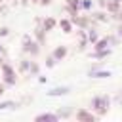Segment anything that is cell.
Instances as JSON below:
<instances>
[{
	"instance_id": "6da1fadb",
	"label": "cell",
	"mask_w": 122,
	"mask_h": 122,
	"mask_svg": "<svg viewBox=\"0 0 122 122\" xmlns=\"http://www.w3.org/2000/svg\"><path fill=\"white\" fill-rule=\"evenodd\" d=\"M109 107H111V97L109 95H97V97L92 99V109L97 112V116L107 114Z\"/></svg>"
},
{
	"instance_id": "7a4b0ae2",
	"label": "cell",
	"mask_w": 122,
	"mask_h": 122,
	"mask_svg": "<svg viewBox=\"0 0 122 122\" xmlns=\"http://www.w3.org/2000/svg\"><path fill=\"white\" fill-rule=\"evenodd\" d=\"M23 51H25V53H30V55H38V53H40V44H38V40H32L30 34H25V36H23Z\"/></svg>"
},
{
	"instance_id": "3957f363",
	"label": "cell",
	"mask_w": 122,
	"mask_h": 122,
	"mask_svg": "<svg viewBox=\"0 0 122 122\" xmlns=\"http://www.w3.org/2000/svg\"><path fill=\"white\" fill-rule=\"evenodd\" d=\"M2 74H4V84L6 86H15L17 76H15V71L8 63H2Z\"/></svg>"
},
{
	"instance_id": "277c9868",
	"label": "cell",
	"mask_w": 122,
	"mask_h": 122,
	"mask_svg": "<svg viewBox=\"0 0 122 122\" xmlns=\"http://www.w3.org/2000/svg\"><path fill=\"white\" fill-rule=\"evenodd\" d=\"M76 120L78 122H95V114H92L86 109H78L76 111Z\"/></svg>"
},
{
	"instance_id": "5b68a950",
	"label": "cell",
	"mask_w": 122,
	"mask_h": 122,
	"mask_svg": "<svg viewBox=\"0 0 122 122\" xmlns=\"http://www.w3.org/2000/svg\"><path fill=\"white\" fill-rule=\"evenodd\" d=\"M67 93H71V88H67V86H57V88H51L50 92H46L48 97H61Z\"/></svg>"
},
{
	"instance_id": "8992f818",
	"label": "cell",
	"mask_w": 122,
	"mask_h": 122,
	"mask_svg": "<svg viewBox=\"0 0 122 122\" xmlns=\"http://www.w3.org/2000/svg\"><path fill=\"white\" fill-rule=\"evenodd\" d=\"M72 25L80 27V29H90V17H82V15H72L71 17Z\"/></svg>"
},
{
	"instance_id": "52a82bcc",
	"label": "cell",
	"mask_w": 122,
	"mask_h": 122,
	"mask_svg": "<svg viewBox=\"0 0 122 122\" xmlns=\"http://www.w3.org/2000/svg\"><path fill=\"white\" fill-rule=\"evenodd\" d=\"M88 76L90 78H109V76H112V72L111 71H103V69H90V72H88Z\"/></svg>"
},
{
	"instance_id": "ba28073f",
	"label": "cell",
	"mask_w": 122,
	"mask_h": 122,
	"mask_svg": "<svg viewBox=\"0 0 122 122\" xmlns=\"http://www.w3.org/2000/svg\"><path fill=\"white\" fill-rule=\"evenodd\" d=\"M57 120H59V114H53V112H42L34 116V122H57Z\"/></svg>"
},
{
	"instance_id": "9c48e42d",
	"label": "cell",
	"mask_w": 122,
	"mask_h": 122,
	"mask_svg": "<svg viewBox=\"0 0 122 122\" xmlns=\"http://www.w3.org/2000/svg\"><path fill=\"white\" fill-rule=\"evenodd\" d=\"M57 25L61 27V30H63L65 34H69V32H72V21H71V19H61V21H59Z\"/></svg>"
},
{
	"instance_id": "30bf717a",
	"label": "cell",
	"mask_w": 122,
	"mask_h": 122,
	"mask_svg": "<svg viewBox=\"0 0 122 122\" xmlns=\"http://www.w3.org/2000/svg\"><path fill=\"white\" fill-rule=\"evenodd\" d=\"M109 55H111V48H105V50H93V53H92L93 59H105V57H109Z\"/></svg>"
},
{
	"instance_id": "8fae6325",
	"label": "cell",
	"mask_w": 122,
	"mask_h": 122,
	"mask_svg": "<svg viewBox=\"0 0 122 122\" xmlns=\"http://www.w3.org/2000/svg\"><path fill=\"white\" fill-rule=\"evenodd\" d=\"M34 36H36L38 44L42 46V44L46 42V30H44V27H36V29H34Z\"/></svg>"
},
{
	"instance_id": "7c38bea8",
	"label": "cell",
	"mask_w": 122,
	"mask_h": 122,
	"mask_svg": "<svg viewBox=\"0 0 122 122\" xmlns=\"http://www.w3.org/2000/svg\"><path fill=\"white\" fill-rule=\"evenodd\" d=\"M51 55H53L57 61H61V59L67 55V46H57V48L53 50V53H51Z\"/></svg>"
},
{
	"instance_id": "4fadbf2b",
	"label": "cell",
	"mask_w": 122,
	"mask_h": 122,
	"mask_svg": "<svg viewBox=\"0 0 122 122\" xmlns=\"http://www.w3.org/2000/svg\"><path fill=\"white\" fill-rule=\"evenodd\" d=\"M55 25H57V21L53 19V17H46L44 21H42V27H44V30L48 32V30H51V29H55Z\"/></svg>"
},
{
	"instance_id": "5bb4252c",
	"label": "cell",
	"mask_w": 122,
	"mask_h": 122,
	"mask_svg": "<svg viewBox=\"0 0 122 122\" xmlns=\"http://www.w3.org/2000/svg\"><path fill=\"white\" fill-rule=\"evenodd\" d=\"M86 32H88V42L93 46V44L99 40V36H97V30H95V29H86Z\"/></svg>"
},
{
	"instance_id": "9a60e30c",
	"label": "cell",
	"mask_w": 122,
	"mask_h": 122,
	"mask_svg": "<svg viewBox=\"0 0 122 122\" xmlns=\"http://www.w3.org/2000/svg\"><path fill=\"white\" fill-rule=\"evenodd\" d=\"M109 44H111V42H109V36H107V38H99V40L93 44V50H105V48H109Z\"/></svg>"
},
{
	"instance_id": "2e32d148",
	"label": "cell",
	"mask_w": 122,
	"mask_h": 122,
	"mask_svg": "<svg viewBox=\"0 0 122 122\" xmlns=\"http://www.w3.org/2000/svg\"><path fill=\"white\" fill-rule=\"evenodd\" d=\"M120 6H122L120 2H107V4H105L107 11H111V13H116V11L120 10Z\"/></svg>"
},
{
	"instance_id": "e0dca14e",
	"label": "cell",
	"mask_w": 122,
	"mask_h": 122,
	"mask_svg": "<svg viewBox=\"0 0 122 122\" xmlns=\"http://www.w3.org/2000/svg\"><path fill=\"white\" fill-rule=\"evenodd\" d=\"M19 105L15 101H2L0 103V111H8V109H17Z\"/></svg>"
},
{
	"instance_id": "ac0fdd59",
	"label": "cell",
	"mask_w": 122,
	"mask_h": 122,
	"mask_svg": "<svg viewBox=\"0 0 122 122\" xmlns=\"http://www.w3.org/2000/svg\"><path fill=\"white\" fill-rule=\"evenodd\" d=\"M67 6L74 8L76 11H80V8H82V0H67Z\"/></svg>"
},
{
	"instance_id": "d6986e66",
	"label": "cell",
	"mask_w": 122,
	"mask_h": 122,
	"mask_svg": "<svg viewBox=\"0 0 122 122\" xmlns=\"http://www.w3.org/2000/svg\"><path fill=\"white\" fill-rule=\"evenodd\" d=\"M19 71H21V72H27V71H30V61L23 59V61L19 63Z\"/></svg>"
},
{
	"instance_id": "ffe728a7",
	"label": "cell",
	"mask_w": 122,
	"mask_h": 122,
	"mask_svg": "<svg viewBox=\"0 0 122 122\" xmlns=\"http://www.w3.org/2000/svg\"><path fill=\"white\" fill-rule=\"evenodd\" d=\"M93 17H95L97 21H103V23H107V21H109V17H107L103 11H97V13H93Z\"/></svg>"
},
{
	"instance_id": "44dd1931",
	"label": "cell",
	"mask_w": 122,
	"mask_h": 122,
	"mask_svg": "<svg viewBox=\"0 0 122 122\" xmlns=\"http://www.w3.org/2000/svg\"><path fill=\"white\" fill-rule=\"evenodd\" d=\"M55 63H57V59H55L53 55H50V57L46 59V67H48V69H51V67H55Z\"/></svg>"
},
{
	"instance_id": "7402d4cb",
	"label": "cell",
	"mask_w": 122,
	"mask_h": 122,
	"mask_svg": "<svg viewBox=\"0 0 122 122\" xmlns=\"http://www.w3.org/2000/svg\"><path fill=\"white\" fill-rule=\"evenodd\" d=\"M92 0H82V10H92Z\"/></svg>"
},
{
	"instance_id": "603a6c76",
	"label": "cell",
	"mask_w": 122,
	"mask_h": 122,
	"mask_svg": "<svg viewBox=\"0 0 122 122\" xmlns=\"http://www.w3.org/2000/svg\"><path fill=\"white\" fill-rule=\"evenodd\" d=\"M30 74H38V65L36 63H30V71H29Z\"/></svg>"
},
{
	"instance_id": "cb8c5ba5",
	"label": "cell",
	"mask_w": 122,
	"mask_h": 122,
	"mask_svg": "<svg viewBox=\"0 0 122 122\" xmlns=\"http://www.w3.org/2000/svg\"><path fill=\"white\" fill-rule=\"evenodd\" d=\"M57 114H59V116H69V114H71V111H69V109H63V111L59 109V112H57Z\"/></svg>"
},
{
	"instance_id": "d4e9b609",
	"label": "cell",
	"mask_w": 122,
	"mask_h": 122,
	"mask_svg": "<svg viewBox=\"0 0 122 122\" xmlns=\"http://www.w3.org/2000/svg\"><path fill=\"white\" fill-rule=\"evenodd\" d=\"M112 17H114V19H118V21L122 23V10H118V11H116V13L112 15Z\"/></svg>"
},
{
	"instance_id": "484cf974",
	"label": "cell",
	"mask_w": 122,
	"mask_h": 122,
	"mask_svg": "<svg viewBox=\"0 0 122 122\" xmlns=\"http://www.w3.org/2000/svg\"><path fill=\"white\" fill-rule=\"evenodd\" d=\"M107 2H120V4H122V0H99L101 8H105V4H107Z\"/></svg>"
},
{
	"instance_id": "4316f807",
	"label": "cell",
	"mask_w": 122,
	"mask_h": 122,
	"mask_svg": "<svg viewBox=\"0 0 122 122\" xmlns=\"http://www.w3.org/2000/svg\"><path fill=\"white\" fill-rule=\"evenodd\" d=\"M8 32H10V29H6V27H2V29H0V36H6Z\"/></svg>"
},
{
	"instance_id": "83f0119b",
	"label": "cell",
	"mask_w": 122,
	"mask_h": 122,
	"mask_svg": "<svg viewBox=\"0 0 122 122\" xmlns=\"http://www.w3.org/2000/svg\"><path fill=\"white\" fill-rule=\"evenodd\" d=\"M38 4H40V6H48V4H51V0H40Z\"/></svg>"
},
{
	"instance_id": "f1b7e54d",
	"label": "cell",
	"mask_w": 122,
	"mask_h": 122,
	"mask_svg": "<svg viewBox=\"0 0 122 122\" xmlns=\"http://www.w3.org/2000/svg\"><path fill=\"white\" fill-rule=\"evenodd\" d=\"M4 92H6V84H4V82H0V95H2Z\"/></svg>"
},
{
	"instance_id": "f546056e",
	"label": "cell",
	"mask_w": 122,
	"mask_h": 122,
	"mask_svg": "<svg viewBox=\"0 0 122 122\" xmlns=\"http://www.w3.org/2000/svg\"><path fill=\"white\" fill-rule=\"evenodd\" d=\"M46 80H48L46 76H38V82H40V84H46Z\"/></svg>"
},
{
	"instance_id": "4dcf8cb0",
	"label": "cell",
	"mask_w": 122,
	"mask_h": 122,
	"mask_svg": "<svg viewBox=\"0 0 122 122\" xmlns=\"http://www.w3.org/2000/svg\"><path fill=\"white\" fill-rule=\"evenodd\" d=\"M116 32H118V36H120V38H122V23H120V25H118V29H116Z\"/></svg>"
},
{
	"instance_id": "1f68e13d",
	"label": "cell",
	"mask_w": 122,
	"mask_h": 122,
	"mask_svg": "<svg viewBox=\"0 0 122 122\" xmlns=\"http://www.w3.org/2000/svg\"><path fill=\"white\" fill-rule=\"evenodd\" d=\"M2 51H4V48H2V44H0V53H2Z\"/></svg>"
},
{
	"instance_id": "d6a6232c",
	"label": "cell",
	"mask_w": 122,
	"mask_h": 122,
	"mask_svg": "<svg viewBox=\"0 0 122 122\" xmlns=\"http://www.w3.org/2000/svg\"><path fill=\"white\" fill-rule=\"evenodd\" d=\"M23 4H27V0H23Z\"/></svg>"
},
{
	"instance_id": "836d02e7",
	"label": "cell",
	"mask_w": 122,
	"mask_h": 122,
	"mask_svg": "<svg viewBox=\"0 0 122 122\" xmlns=\"http://www.w3.org/2000/svg\"><path fill=\"white\" fill-rule=\"evenodd\" d=\"M0 4H2V0H0Z\"/></svg>"
}]
</instances>
